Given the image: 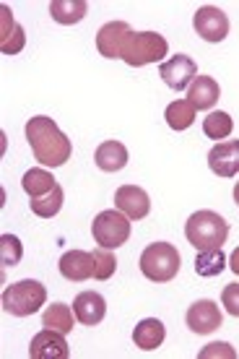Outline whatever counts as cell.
Listing matches in <instances>:
<instances>
[{"instance_id": "6da1fadb", "label": "cell", "mask_w": 239, "mask_h": 359, "mask_svg": "<svg viewBox=\"0 0 239 359\" xmlns=\"http://www.w3.org/2000/svg\"><path fill=\"white\" fill-rule=\"evenodd\" d=\"M27 141L34 151L36 162L45 167H62L71 159V138L55 126L53 117L36 115L27 123Z\"/></svg>"}, {"instance_id": "7a4b0ae2", "label": "cell", "mask_w": 239, "mask_h": 359, "mask_svg": "<svg viewBox=\"0 0 239 359\" xmlns=\"http://www.w3.org/2000/svg\"><path fill=\"white\" fill-rule=\"evenodd\" d=\"M185 237L198 250H221V245L229 237V224L216 211H195L185 222Z\"/></svg>"}, {"instance_id": "3957f363", "label": "cell", "mask_w": 239, "mask_h": 359, "mask_svg": "<svg viewBox=\"0 0 239 359\" xmlns=\"http://www.w3.org/2000/svg\"><path fill=\"white\" fill-rule=\"evenodd\" d=\"M167 53L169 45L161 34H156V32H130L123 45L120 60H125L133 68H141V65L161 63Z\"/></svg>"}, {"instance_id": "277c9868", "label": "cell", "mask_w": 239, "mask_h": 359, "mask_svg": "<svg viewBox=\"0 0 239 359\" xmlns=\"http://www.w3.org/2000/svg\"><path fill=\"white\" fill-rule=\"evenodd\" d=\"M141 273L156 284L172 281L179 273V252L172 243H151L141 252Z\"/></svg>"}, {"instance_id": "5b68a950", "label": "cell", "mask_w": 239, "mask_h": 359, "mask_svg": "<svg viewBox=\"0 0 239 359\" xmlns=\"http://www.w3.org/2000/svg\"><path fill=\"white\" fill-rule=\"evenodd\" d=\"M45 302H47L45 284H39L34 278L16 281V284H11V287L3 292V310L11 315H16V318L34 315Z\"/></svg>"}, {"instance_id": "8992f818", "label": "cell", "mask_w": 239, "mask_h": 359, "mask_svg": "<svg viewBox=\"0 0 239 359\" xmlns=\"http://www.w3.org/2000/svg\"><path fill=\"white\" fill-rule=\"evenodd\" d=\"M91 234L99 243V248L104 250H117L123 248L128 240H130V219L120 211V208H112V211H102V214L94 219L91 224Z\"/></svg>"}, {"instance_id": "52a82bcc", "label": "cell", "mask_w": 239, "mask_h": 359, "mask_svg": "<svg viewBox=\"0 0 239 359\" xmlns=\"http://www.w3.org/2000/svg\"><path fill=\"white\" fill-rule=\"evenodd\" d=\"M195 34L205 42H224L229 34V16L219 6H203L193 16Z\"/></svg>"}, {"instance_id": "ba28073f", "label": "cell", "mask_w": 239, "mask_h": 359, "mask_svg": "<svg viewBox=\"0 0 239 359\" xmlns=\"http://www.w3.org/2000/svg\"><path fill=\"white\" fill-rule=\"evenodd\" d=\"M159 76L164 79V83L172 91H185L198 79V65H195V60L190 55L177 53L172 55L167 63L159 65Z\"/></svg>"}, {"instance_id": "9c48e42d", "label": "cell", "mask_w": 239, "mask_h": 359, "mask_svg": "<svg viewBox=\"0 0 239 359\" xmlns=\"http://www.w3.org/2000/svg\"><path fill=\"white\" fill-rule=\"evenodd\" d=\"M185 323L193 333L205 336V333H213L216 328H221L224 318H221L219 305H216L213 299H198V302L190 305V310H187Z\"/></svg>"}, {"instance_id": "30bf717a", "label": "cell", "mask_w": 239, "mask_h": 359, "mask_svg": "<svg viewBox=\"0 0 239 359\" xmlns=\"http://www.w3.org/2000/svg\"><path fill=\"white\" fill-rule=\"evenodd\" d=\"M29 357L32 359H68L71 357V349H68V341H65V333L53 331V328H45L39 331L29 344Z\"/></svg>"}, {"instance_id": "8fae6325", "label": "cell", "mask_w": 239, "mask_h": 359, "mask_svg": "<svg viewBox=\"0 0 239 359\" xmlns=\"http://www.w3.org/2000/svg\"><path fill=\"white\" fill-rule=\"evenodd\" d=\"M115 206L123 211L130 222H138V219H146L151 211V198L149 193L138 185H123L117 188L115 193Z\"/></svg>"}, {"instance_id": "7c38bea8", "label": "cell", "mask_w": 239, "mask_h": 359, "mask_svg": "<svg viewBox=\"0 0 239 359\" xmlns=\"http://www.w3.org/2000/svg\"><path fill=\"white\" fill-rule=\"evenodd\" d=\"M208 167L219 177L239 175V141H221L208 151Z\"/></svg>"}, {"instance_id": "4fadbf2b", "label": "cell", "mask_w": 239, "mask_h": 359, "mask_svg": "<svg viewBox=\"0 0 239 359\" xmlns=\"http://www.w3.org/2000/svg\"><path fill=\"white\" fill-rule=\"evenodd\" d=\"M130 32H133V29L128 27L125 21H109V24H104V27L97 32L99 55H102V57H109V60L120 57L125 39H128V34H130Z\"/></svg>"}, {"instance_id": "5bb4252c", "label": "cell", "mask_w": 239, "mask_h": 359, "mask_svg": "<svg viewBox=\"0 0 239 359\" xmlns=\"http://www.w3.org/2000/svg\"><path fill=\"white\" fill-rule=\"evenodd\" d=\"M97 263H94V252L86 250H68L60 258V273L68 281H86L94 278Z\"/></svg>"}, {"instance_id": "9a60e30c", "label": "cell", "mask_w": 239, "mask_h": 359, "mask_svg": "<svg viewBox=\"0 0 239 359\" xmlns=\"http://www.w3.org/2000/svg\"><path fill=\"white\" fill-rule=\"evenodd\" d=\"M73 313L83 325H99L107 315V302L99 292H81L73 302Z\"/></svg>"}, {"instance_id": "2e32d148", "label": "cell", "mask_w": 239, "mask_h": 359, "mask_svg": "<svg viewBox=\"0 0 239 359\" xmlns=\"http://www.w3.org/2000/svg\"><path fill=\"white\" fill-rule=\"evenodd\" d=\"M221 97V89H219V81L211 79V76H198L190 89H187V102L193 104L195 109H211Z\"/></svg>"}, {"instance_id": "e0dca14e", "label": "cell", "mask_w": 239, "mask_h": 359, "mask_svg": "<svg viewBox=\"0 0 239 359\" xmlns=\"http://www.w3.org/2000/svg\"><path fill=\"white\" fill-rule=\"evenodd\" d=\"M164 336H167V331H164V323H161L159 318H146V320H141V323L135 325L133 341L138 349L153 351L164 344Z\"/></svg>"}, {"instance_id": "ac0fdd59", "label": "cell", "mask_w": 239, "mask_h": 359, "mask_svg": "<svg viewBox=\"0 0 239 359\" xmlns=\"http://www.w3.org/2000/svg\"><path fill=\"white\" fill-rule=\"evenodd\" d=\"M94 159H97V167L102 172H120L130 156H128V149L120 141H104L97 149Z\"/></svg>"}, {"instance_id": "d6986e66", "label": "cell", "mask_w": 239, "mask_h": 359, "mask_svg": "<svg viewBox=\"0 0 239 359\" xmlns=\"http://www.w3.org/2000/svg\"><path fill=\"white\" fill-rule=\"evenodd\" d=\"M50 13L57 24L62 27H73V24H78L86 18L89 13V3L86 0H53L50 3Z\"/></svg>"}, {"instance_id": "ffe728a7", "label": "cell", "mask_w": 239, "mask_h": 359, "mask_svg": "<svg viewBox=\"0 0 239 359\" xmlns=\"http://www.w3.org/2000/svg\"><path fill=\"white\" fill-rule=\"evenodd\" d=\"M55 185H57V182H55L53 172L42 170V167L29 170L27 175H24V180H21V188H24V193H27L29 198H42L45 193H50Z\"/></svg>"}, {"instance_id": "44dd1931", "label": "cell", "mask_w": 239, "mask_h": 359, "mask_svg": "<svg viewBox=\"0 0 239 359\" xmlns=\"http://www.w3.org/2000/svg\"><path fill=\"white\" fill-rule=\"evenodd\" d=\"M195 112H198V109H195L187 99H175L167 107L164 117H167V126L172 128V130H187V128L195 123Z\"/></svg>"}, {"instance_id": "7402d4cb", "label": "cell", "mask_w": 239, "mask_h": 359, "mask_svg": "<svg viewBox=\"0 0 239 359\" xmlns=\"http://www.w3.org/2000/svg\"><path fill=\"white\" fill-rule=\"evenodd\" d=\"M73 310L68 305H62V302H55L45 310L42 315V325L45 328H53V331H60V333H71L76 320H73Z\"/></svg>"}, {"instance_id": "603a6c76", "label": "cell", "mask_w": 239, "mask_h": 359, "mask_svg": "<svg viewBox=\"0 0 239 359\" xmlns=\"http://www.w3.org/2000/svg\"><path fill=\"white\" fill-rule=\"evenodd\" d=\"M226 269V255L221 250H200L195 258V273L203 278H216Z\"/></svg>"}, {"instance_id": "cb8c5ba5", "label": "cell", "mask_w": 239, "mask_h": 359, "mask_svg": "<svg viewBox=\"0 0 239 359\" xmlns=\"http://www.w3.org/2000/svg\"><path fill=\"white\" fill-rule=\"evenodd\" d=\"M62 201H65V193H62L60 185H55V188L50 190V193H45L42 198H32L29 206H32V211H34L36 216L53 219V216L62 208Z\"/></svg>"}, {"instance_id": "d4e9b609", "label": "cell", "mask_w": 239, "mask_h": 359, "mask_svg": "<svg viewBox=\"0 0 239 359\" xmlns=\"http://www.w3.org/2000/svg\"><path fill=\"white\" fill-rule=\"evenodd\" d=\"M231 130H234V120L226 112H211L208 117H203V133L213 141L229 138Z\"/></svg>"}, {"instance_id": "484cf974", "label": "cell", "mask_w": 239, "mask_h": 359, "mask_svg": "<svg viewBox=\"0 0 239 359\" xmlns=\"http://www.w3.org/2000/svg\"><path fill=\"white\" fill-rule=\"evenodd\" d=\"M21 255H24V248L18 243V237L13 234H3L0 237V261L6 269H13L18 261H21Z\"/></svg>"}, {"instance_id": "4316f807", "label": "cell", "mask_w": 239, "mask_h": 359, "mask_svg": "<svg viewBox=\"0 0 239 359\" xmlns=\"http://www.w3.org/2000/svg\"><path fill=\"white\" fill-rule=\"evenodd\" d=\"M94 263H97V271H94V278H99V281H107V278L115 273L117 269V261L115 255L109 250H104V248H99V250H94Z\"/></svg>"}, {"instance_id": "83f0119b", "label": "cell", "mask_w": 239, "mask_h": 359, "mask_svg": "<svg viewBox=\"0 0 239 359\" xmlns=\"http://www.w3.org/2000/svg\"><path fill=\"white\" fill-rule=\"evenodd\" d=\"M27 45V34H24V27H16V32L0 42V53L3 55H18Z\"/></svg>"}, {"instance_id": "f1b7e54d", "label": "cell", "mask_w": 239, "mask_h": 359, "mask_svg": "<svg viewBox=\"0 0 239 359\" xmlns=\"http://www.w3.org/2000/svg\"><path fill=\"white\" fill-rule=\"evenodd\" d=\"M221 305L226 307V313L239 318V284H229L221 292Z\"/></svg>"}, {"instance_id": "f546056e", "label": "cell", "mask_w": 239, "mask_h": 359, "mask_svg": "<svg viewBox=\"0 0 239 359\" xmlns=\"http://www.w3.org/2000/svg\"><path fill=\"white\" fill-rule=\"evenodd\" d=\"M208 357H226V359H234V349H231L229 344H208L203 351H200V359H208Z\"/></svg>"}, {"instance_id": "4dcf8cb0", "label": "cell", "mask_w": 239, "mask_h": 359, "mask_svg": "<svg viewBox=\"0 0 239 359\" xmlns=\"http://www.w3.org/2000/svg\"><path fill=\"white\" fill-rule=\"evenodd\" d=\"M229 266H231V271L239 276V248L234 252H231V258H229Z\"/></svg>"}, {"instance_id": "1f68e13d", "label": "cell", "mask_w": 239, "mask_h": 359, "mask_svg": "<svg viewBox=\"0 0 239 359\" xmlns=\"http://www.w3.org/2000/svg\"><path fill=\"white\" fill-rule=\"evenodd\" d=\"M234 201H237V206H239V182L234 185Z\"/></svg>"}]
</instances>
